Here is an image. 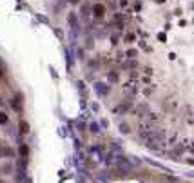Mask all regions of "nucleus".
Instances as JSON below:
<instances>
[{
  "instance_id": "2",
  "label": "nucleus",
  "mask_w": 194,
  "mask_h": 183,
  "mask_svg": "<svg viewBox=\"0 0 194 183\" xmlns=\"http://www.w3.org/2000/svg\"><path fill=\"white\" fill-rule=\"evenodd\" d=\"M20 131L22 132H29V125L25 123V121H22V123H20Z\"/></svg>"
},
{
  "instance_id": "4",
  "label": "nucleus",
  "mask_w": 194,
  "mask_h": 183,
  "mask_svg": "<svg viewBox=\"0 0 194 183\" xmlns=\"http://www.w3.org/2000/svg\"><path fill=\"white\" fill-rule=\"evenodd\" d=\"M127 56H129V58H134V56H136V51H134V49L127 51Z\"/></svg>"
},
{
  "instance_id": "5",
  "label": "nucleus",
  "mask_w": 194,
  "mask_h": 183,
  "mask_svg": "<svg viewBox=\"0 0 194 183\" xmlns=\"http://www.w3.org/2000/svg\"><path fill=\"white\" fill-rule=\"evenodd\" d=\"M125 40H127V42H132V40H134V36H132V35H127Z\"/></svg>"
},
{
  "instance_id": "3",
  "label": "nucleus",
  "mask_w": 194,
  "mask_h": 183,
  "mask_svg": "<svg viewBox=\"0 0 194 183\" xmlns=\"http://www.w3.org/2000/svg\"><path fill=\"white\" fill-rule=\"evenodd\" d=\"M0 123H8V114L0 112Z\"/></svg>"
},
{
  "instance_id": "7",
  "label": "nucleus",
  "mask_w": 194,
  "mask_h": 183,
  "mask_svg": "<svg viewBox=\"0 0 194 183\" xmlns=\"http://www.w3.org/2000/svg\"><path fill=\"white\" fill-rule=\"evenodd\" d=\"M0 76H2V71H0Z\"/></svg>"
},
{
  "instance_id": "1",
  "label": "nucleus",
  "mask_w": 194,
  "mask_h": 183,
  "mask_svg": "<svg viewBox=\"0 0 194 183\" xmlns=\"http://www.w3.org/2000/svg\"><path fill=\"white\" fill-rule=\"evenodd\" d=\"M93 11H95V16H100V18L105 15V8H104L102 4H96L95 8H93Z\"/></svg>"
},
{
  "instance_id": "6",
  "label": "nucleus",
  "mask_w": 194,
  "mask_h": 183,
  "mask_svg": "<svg viewBox=\"0 0 194 183\" xmlns=\"http://www.w3.org/2000/svg\"><path fill=\"white\" fill-rule=\"evenodd\" d=\"M71 2H73V4H76V2H78V0H71Z\"/></svg>"
}]
</instances>
